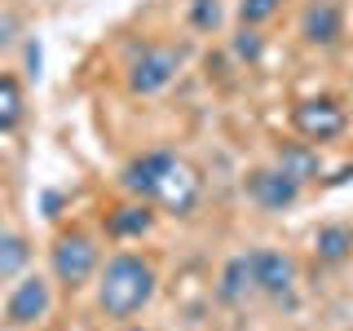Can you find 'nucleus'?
I'll list each match as a JSON object with an SVG mask.
<instances>
[{
	"mask_svg": "<svg viewBox=\"0 0 353 331\" xmlns=\"http://www.w3.org/2000/svg\"><path fill=\"white\" fill-rule=\"evenodd\" d=\"M124 185L141 199H154L159 208H168L172 217L194 212L199 203V177L190 163H181L168 150H146L141 159H132L124 168Z\"/></svg>",
	"mask_w": 353,
	"mask_h": 331,
	"instance_id": "obj_1",
	"label": "nucleus"
},
{
	"mask_svg": "<svg viewBox=\"0 0 353 331\" xmlns=\"http://www.w3.org/2000/svg\"><path fill=\"white\" fill-rule=\"evenodd\" d=\"M154 296V265L146 257H132V252H119V257L106 261L102 283H97V309L115 323L141 314Z\"/></svg>",
	"mask_w": 353,
	"mask_h": 331,
	"instance_id": "obj_2",
	"label": "nucleus"
},
{
	"mask_svg": "<svg viewBox=\"0 0 353 331\" xmlns=\"http://www.w3.org/2000/svg\"><path fill=\"white\" fill-rule=\"evenodd\" d=\"M181 62H185V53L172 49V44H146L128 66V88L132 93H163L176 80Z\"/></svg>",
	"mask_w": 353,
	"mask_h": 331,
	"instance_id": "obj_3",
	"label": "nucleus"
},
{
	"mask_svg": "<svg viewBox=\"0 0 353 331\" xmlns=\"http://www.w3.org/2000/svg\"><path fill=\"white\" fill-rule=\"evenodd\" d=\"M49 265H53V274H58V283H66V287L88 283L93 270H97L93 239L88 234H58V243L49 248Z\"/></svg>",
	"mask_w": 353,
	"mask_h": 331,
	"instance_id": "obj_4",
	"label": "nucleus"
},
{
	"mask_svg": "<svg viewBox=\"0 0 353 331\" xmlns=\"http://www.w3.org/2000/svg\"><path fill=\"white\" fill-rule=\"evenodd\" d=\"M292 128L305 141H331L345 132V106L331 102V97H309L292 110Z\"/></svg>",
	"mask_w": 353,
	"mask_h": 331,
	"instance_id": "obj_5",
	"label": "nucleus"
},
{
	"mask_svg": "<svg viewBox=\"0 0 353 331\" xmlns=\"http://www.w3.org/2000/svg\"><path fill=\"white\" fill-rule=\"evenodd\" d=\"M248 274H252V287L265 296H287L296 283V261L283 257L274 248H252L248 252Z\"/></svg>",
	"mask_w": 353,
	"mask_h": 331,
	"instance_id": "obj_6",
	"label": "nucleus"
},
{
	"mask_svg": "<svg viewBox=\"0 0 353 331\" xmlns=\"http://www.w3.org/2000/svg\"><path fill=\"white\" fill-rule=\"evenodd\" d=\"M248 194L265 212H283V208H292L301 199V181H292L283 168H256L248 172Z\"/></svg>",
	"mask_w": 353,
	"mask_h": 331,
	"instance_id": "obj_7",
	"label": "nucleus"
},
{
	"mask_svg": "<svg viewBox=\"0 0 353 331\" xmlns=\"http://www.w3.org/2000/svg\"><path fill=\"white\" fill-rule=\"evenodd\" d=\"M44 314H49V283H44L40 274H31V279H22L14 292H9L5 318L14 327H31V323H40Z\"/></svg>",
	"mask_w": 353,
	"mask_h": 331,
	"instance_id": "obj_8",
	"label": "nucleus"
},
{
	"mask_svg": "<svg viewBox=\"0 0 353 331\" xmlns=\"http://www.w3.org/2000/svg\"><path fill=\"white\" fill-rule=\"evenodd\" d=\"M340 27H345V18H340L336 0H314V5L301 14V36L309 44H336L340 40Z\"/></svg>",
	"mask_w": 353,
	"mask_h": 331,
	"instance_id": "obj_9",
	"label": "nucleus"
},
{
	"mask_svg": "<svg viewBox=\"0 0 353 331\" xmlns=\"http://www.w3.org/2000/svg\"><path fill=\"white\" fill-rule=\"evenodd\" d=\"M150 221H154V212H150L146 199H137V203H119L115 212H106V234L110 239H137V234L150 230Z\"/></svg>",
	"mask_w": 353,
	"mask_h": 331,
	"instance_id": "obj_10",
	"label": "nucleus"
},
{
	"mask_svg": "<svg viewBox=\"0 0 353 331\" xmlns=\"http://www.w3.org/2000/svg\"><path fill=\"white\" fill-rule=\"evenodd\" d=\"M279 168L292 177V181H314L318 172H323V159H318L314 146H305V141H287V146H279Z\"/></svg>",
	"mask_w": 353,
	"mask_h": 331,
	"instance_id": "obj_11",
	"label": "nucleus"
},
{
	"mask_svg": "<svg viewBox=\"0 0 353 331\" xmlns=\"http://www.w3.org/2000/svg\"><path fill=\"white\" fill-rule=\"evenodd\" d=\"M314 252H318V261L340 265L353 252V230L349 225H323V230H318V239H314Z\"/></svg>",
	"mask_w": 353,
	"mask_h": 331,
	"instance_id": "obj_12",
	"label": "nucleus"
},
{
	"mask_svg": "<svg viewBox=\"0 0 353 331\" xmlns=\"http://www.w3.org/2000/svg\"><path fill=\"white\" fill-rule=\"evenodd\" d=\"M248 287H252V274H248V257H234V261L225 265V270H221L216 296H221V301H225V305H239Z\"/></svg>",
	"mask_w": 353,
	"mask_h": 331,
	"instance_id": "obj_13",
	"label": "nucleus"
},
{
	"mask_svg": "<svg viewBox=\"0 0 353 331\" xmlns=\"http://www.w3.org/2000/svg\"><path fill=\"white\" fill-rule=\"evenodd\" d=\"M31 261V248L22 234H0V279H14V274L27 270Z\"/></svg>",
	"mask_w": 353,
	"mask_h": 331,
	"instance_id": "obj_14",
	"label": "nucleus"
},
{
	"mask_svg": "<svg viewBox=\"0 0 353 331\" xmlns=\"http://www.w3.org/2000/svg\"><path fill=\"white\" fill-rule=\"evenodd\" d=\"M22 119V88L14 75H0V132H14Z\"/></svg>",
	"mask_w": 353,
	"mask_h": 331,
	"instance_id": "obj_15",
	"label": "nucleus"
},
{
	"mask_svg": "<svg viewBox=\"0 0 353 331\" xmlns=\"http://www.w3.org/2000/svg\"><path fill=\"white\" fill-rule=\"evenodd\" d=\"M283 9V0H239V22L243 27H261Z\"/></svg>",
	"mask_w": 353,
	"mask_h": 331,
	"instance_id": "obj_16",
	"label": "nucleus"
},
{
	"mask_svg": "<svg viewBox=\"0 0 353 331\" xmlns=\"http://www.w3.org/2000/svg\"><path fill=\"white\" fill-rule=\"evenodd\" d=\"M190 27L194 31H216L221 27V0H190Z\"/></svg>",
	"mask_w": 353,
	"mask_h": 331,
	"instance_id": "obj_17",
	"label": "nucleus"
},
{
	"mask_svg": "<svg viewBox=\"0 0 353 331\" xmlns=\"http://www.w3.org/2000/svg\"><path fill=\"white\" fill-rule=\"evenodd\" d=\"M261 49H265V40L256 36V27H243L239 36H234V53H239L243 62H256V58H261Z\"/></svg>",
	"mask_w": 353,
	"mask_h": 331,
	"instance_id": "obj_18",
	"label": "nucleus"
}]
</instances>
